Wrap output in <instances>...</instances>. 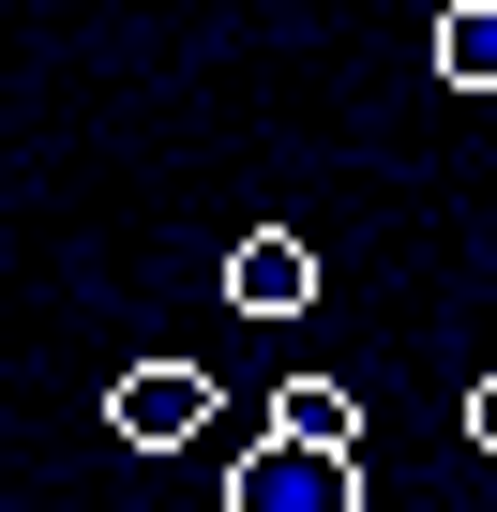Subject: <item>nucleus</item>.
Masks as SVG:
<instances>
[{"label": "nucleus", "instance_id": "3", "mask_svg": "<svg viewBox=\"0 0 497 512\" xmlns=\"http://www.w3.org/2000/svg\"><path fill=\"white\" fill-rule=\"evenodd\" d=\"M226 302H241V317H302V302H317V241H302V226H241V241H226Z\"/></svg>", "mask_w": 497, "mask_h": 512}, {"label": "nucleus", "instance_id": "2", "mask_svg": "<svg viewBox=\"0 0 497 512\" xmlns=\"http://www.w3.org/2000/svg\"><path fill=\"white\" fill-rule=\"evenodd\" d=\"M211 362H121V392H106V437L121 452H196L211 437Z\"/></svg>", "mask_w": 497, "mask_h": 512}, {"label": "nucleus", "instance_id": "4", "mask_svg": "<svg viewBox=\"0 0 497 512\" xmlns=\"http://www.w3.org/2000/svg\"><path fill=\"white\" fill-rule=\"evenodd\" d=\"M272 437H317V452H362V407H347L332 377H287V392H272Z\"/></svg>", "mask_w": 497, "mask_h": 512}, {"label": "nucleus", "instance_id": "6", "mask_svg": "<svg viewBox=\"0 0 497 512\" xmlns=\"http://www.w3.org/2000/svg\"><path fill=\"white\" fill-rule=\"evenodd\" d=\"M467 452H482V467H497V377H482V392H467Z\"/></svg>", "mask_w": 497, "mask_h": 512}, {"label": "nucleus", "instance_id": "5", "mask_svg": "<svg viewBox=\"0 0 497 512\" xmlns=\"http://www.w3.org/2000/svg\"><path fill=\"white\" fill-rule=\"evenodd\" d=\"M437 76L452 91H497V0H452V16H437Z\"/></svg>", "mask_w": 497, "mask_h": 512}, {"label": "nucleus", "instance_id": "1", "mask_svg": "<svg viewBox=\"0 0 497 512\" xmlns=\"http://www.w3.org/2000/svg\"><path fill=\"white\" fill-rule=\"evenodd\" d=\"M226 512H362V452H317V437H257L226 467Z\"/></svg>", "mask_w": 497, "mask_h": 512}]
</instances>
